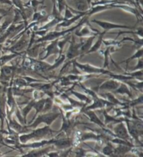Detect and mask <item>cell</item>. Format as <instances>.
Here are the masks:
<instances>
[{
	"label": "cell",
	"mask_w": 143,
	"mask_h": 157,
	"mask_svg": "<svg viewBox=\"0 0 143 157\" xmlns=\"http://www.w3.org/2000/svg\"><path fill=\"white\" fill-rule=\"evenodd\" d=\"M87 19H88V17H85L83 20L81 21L80 23H79L78 25L76 26V27H74L72 29H68L67 31H60V32H57V31H55V32H50V33H48V34H47L46 36H43V38L39 39V40H37L36 42H43V41H47V40H55V39H57V38H58L59 37H60V36H62L63 35L66 34V33H67L71 32V31H73L76 28H78L79 27H80V26L83 25V23H84V22H86Z\"/></svg>",
	"instance_id": "cell-1"
},
{
	"label": "cell",
	"mask_w": 143,
	"mask_h": 157,
	"mask_svg": "<svg viewBox=\"0 0 143 157\" xmlns=\"http://www.w3.org/2000/svg\"><path fill=\"white\" fill-rule=\"evenodd\" d=\"M92 22L96 23L97 25H99L100 27H101L105 31H107L110 29H132L133 27H128V26H124V25H120L117 24H114V23L111 22H103V21H99V20H92Z\"/></svg>",
	"instance_id": "cell-2"
},
{
	"label": "cell",
	"mask_w": 143,
	"mask_h": 157,
	"mask_svg": "<svg viewBox=\"0 0 143 157\" xmlns=\"http://www.w3.org/2000/svg\"><path fill=\"white\" fill-rule=\"evenodd\" d=\"M74 6L81 13L86 12L89 9V4L87 0H73Z\"/></svg>",
	"instance_id": "cell-3"
},
{
	"label": "cell",
	"mask_w": 143,
	"mask_h": 157,
	"mask_svg": "<svg viewBox=\"0 0 143 157\" xmlns=\"http://www.w3.org/2000/svg\"><path fill=\"white\" fill-rule=\"evenodd\" d=\"M27 43H28V39H27V36L24 34L22 36V38H21L20 40L18 41V43L15 44L10 49H13V50H15V51L21 50V49H22L24 48H25V47L27 46Z\"/></svg>",
	"instance_id": "cell-4"
},
{
	"label": "cell",
	"mask_w": 143,
	"mask_h": 157,
	"mask_svg": "<svg viewBox=\"0 0 143 157\" xmlns=\"http://www.w3.org/2000/svg\"><path fill=\"white\" fill-rule=\"evenodd\" d=\"M57 46H58V40L57 39H55V40L54 42H52V43L50 44L48 47H47V55L46 57L49 56L50 54L57 53V52H58Z\"/></svg>",
	"instance_id": "cell-5"
},
{
	"label": "cell",
	"mask_w": 143,
	"mask_h": 157,
	"mask_svg": "<svg viewBox=\"0 0 143 157\" xmlns=\"http://www.w3.org/2000/svg\"><path fill=\"white\" fill-rule=\"evenodd\" d=\"M96 34H94V36L89 38L88 40L85 42V43L82 44V48H81L82 52H85L87 50V49H89L90 48V47H91V45H92V42H93L94 39L95 38V37H96Z\"/></svg>",
	"instance_id": "cell-6"
},
{
	"label": "cell",
	"mask_w": 143,
	"mask_h": 157,
	"mask_svg": "<svg viewBox=\"0 0 143 157\" xmlns=\"http://www.w3.org/2000/svg\"><path fill=\"white\" fill-rule=\"evenodd\" d=\"M116 133L120 136V137L122 138H128V136H127V133L126 132V129L122 124L120 125V127H118L117 129H116Z\"/></svg>",
	"instance_id": "cell-7"
},
{
	"label": "cell",
	"mask_w": 143,
	"mask_h": 157,
	"mask_svg": "<svg viewBox=\"0 0 143 157\" xmlns=\"http://www.w3.org/2000/svg\"><path fill=\"white\" fill-rule=\"evenodd\" d=\"M92 33L91 32V31H90L89 29L87 27H84L82 30L79 31H77V32H76V34L77 36H84L92 34Z\"/></svg>",
	"instance_id": "cell-8"
},
{
	"label": "cell",
	"mask_w": 143,
	"mask_h": 157,
	"mask_svg": "<svg viewBox=\"0 0 143 157\" xmlns=\"http://www.w3.org/2000/svg\"><path fill=\"white\" fill-rule=\"evenodd\" d=\"M56 2L58 3V9H59V13L60 14L63 9L67 6V4H66L65 0H56Z\"/></svg>",
	"instance_id": "cell-9"
},
{
	"label": "cell",
	"mask_w": 143,
	"mask_h": 157,
	"mask_svg": "<svg viewBox=\"0 0 143 157\" xmlns=\"http://www.w3.org/2000/svg\"><path fill=\"white\" fill-rule=\"evenodd\" d=\"M29 3L31 4V7H32L33 9H34V10H35V11H36L37 6H38L39 4H43L44 3V0H42L41 2H39V1H38V0H30Z\"/></svg>",
	"instance_id": "cell-10"
},
{
	"label": "cell",
	"mask_w": 143,
	"mask_h": 157,
	"mask_svg": "<svg viewBox=\"0 0 143 157\" xmlns=\"http://www.w3.org/2000/svg\"><path fill=\"white\" fill-rule=\"evenodd\" d=\"M117 86H118V84L116 82H110L106 83L105 85H103V88H115Z\"/></svg>",
	"instance_id": "cell-11"
},
{
	"label": "cell",
	"mask_w": 143,
	"mask_h": 157,
	"mask_svg": "<svg viewBox=\"0 0 143 157\" xmlns=\"http://www.w3.org/2000/svg\"><path fill=\"white\" fill-rule=\"evenodd\" d=\"M8 12H9V10H4L3 9H0V13L2 14V15H6L8 13Z\"/></svg>",
	"instance_id": "cell-12"
},
{
	"label": "cell",
	"mask_w": 143,
	"mask_h": 157,
	"mask_svg": "<svg viewBox=\"0 0 143 157\" xmlns=\"http://www.w3.org/2000/svg\"><path fill=\"white\" fill-rule=\"evenodd\" d=\"M87 2H88V4L90 5V4H91V3H92V0H87Z\"/></svg>",
	"instance_id": "cell-13"
},
{
	"label": "cell",
	"mask_w": 143,
	"mask_h": 157,
	"mask_svg": "<svg viewBox=\"0 0 143 157\" xmlns=\"http://www.w3.org/2000/svg\"><path fill=\"white\" fill-rule=\"evenodd\" d=\"M136 1H137V0H136Z\"/></svg>",
	"instance_id": "cell-14"
}]
</instances>
